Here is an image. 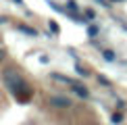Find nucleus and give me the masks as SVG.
Instances as JSON below:
<instances>
[{
	"mask_svg": "<svg viewBox=\"0 0 127 125\" xmlns=\"http://www.w3.org/2000/svg\"><path fill=\"white\" fill-rule=\"evenodd\" d=\"M4 56H6V50H4V48H0V62L4 61Z\"/></svg>",
	"mask_w": 127,
	"mask_h": 125,
	"instance_id": "ddd939ff",
	"label": "nucleus"
},
{
	"mask_svg": "<svg viewBox=\"0 0 127 125\" xmlns=\"http://www.w3.org/2000/svg\"><path fill=\"white\" fill-rule=\"evenodd\" d=\"M15 2H17V4H23V0H15Z\"/></svg>",
	"mask_w": 127,
	"mask_h": 125,
	"instance_id": "dca6fc26",
	"label": "nucleus"
},
{
	"mask_svg": "<svg viewBox=\"0 0 127 125\" xmlns=\"http://www.w3.org/2000/svg\"><path fill=\"white\" fill-rule=\"evenodd\" d=\"M50 29H52V31H54V33H59V25H56V23H54V21H50Z\"/></svg>",
	"mask_w": 127,
	"mask_h": 125,
	"instance_id": "9b49d317",
	"label": "nucleus"
},
{
	"mask_svg": "<svg viewBox=\"0 0 127 125\" xmlns=\"http://www.w3.org/2000/svg\"><path fill=\"white\" fill-rule=\"evenodd\" d=\"M102 54H104V59H106L108 62H113V61H115V52H113V50H104Z\"/></svg>",
	"mask_w": 127,
	"mask_h": 125,
	"instance_id": "1a4fd4ad",
	"label": "nucleus"
},
{
	"mask_svg": "<svg viewBox=\"0 0 127 125\" xmlns=\"http://www.w3.org/2000/svg\"><path fill=\"white\" fill-rule=\"evenodd\" d=\"M50 77H52V79H56V81H63V83H69V86H77V83L73 81L71 77H67V75H61V73H50Z\"/></svg>",
	"mask_w": 127,
	"mask_h": 125,
	"instance_id": "7ed1b4c3",
	"label": "nucleus"
},
{
	"mask_svg": "<svg viewBox=\"0 0 127 125\" xmlns=\"http://www.w3.org/2000/svg\"><path fill=\"white\" fill-rule=\"evenodd\" d=\"M4 21H6V19H4V17H0V23H4Z\"/></svg>",
	"mask_w": 127,
	"mask_h": 125,
	"instance_id": "f3484780",
	"label": "nucleus"
},
{
	"mask_svg": "<svg viewBox=\"0 0 127 125\" xmlns=\"http://www.w3.org/2000/svg\"><path fill=\"white\" fill-rule=\"evenodd\" d=\"M98 81H100V83H104V86H110V81L106 79V77H98Z\"/></svg>",
	"mask_w": 127,
	"mask_h": 125,
	"instance_id": "f8f14e48",
	"label": "nucleus"
},
{
	"mask_svg": "<svg viewBox=\"0 0 127 125\" xmlns=\"http://www.w3.org/2000/svg\"><path fill=\"white\" fill-rule=\"evenodd\" d=\"M110 121H113L115 125H121V123H123V115H121V113H115L113 117H110Z\"/></svg>",
	"mask_w": 127,
	"mask_h": 125,
	"instance_id": "423d86ee",
	"label": "nucleus"
},
{
	"mask_svg": "<svg viewBox=\"0 0 127 125\" xmlns=\"http://www.w3.org/2000/svg\"><path fill=\"white\" fill-rule=\"evenodd\" d=\"M73 92H75L77 96H81V98H88V96H90L88 88H86V86H81V83H77V86H73Z\"/></svg>",
	"mask_w": 127,
	"mask_h": 125,
	"instance_id": "20e7f679",
	"label": "nucleus"
},
{
	"mask_svg": "<svg viewBox=\"0 0 127 125\" xmlns=\"http://www.w3.org/2000/svg\"><path fill=\"white\" fill-rule=\"evenodd\" d=\"M67 8H69V13H75V10H77V2H75V0H69ZM67 8H65V13H67Z\"/></svg>",
	"mask_w": 127,
	"mask_h": 125,
	"instance_id": "0eeeda50",
	"label": "nucleus"
},
{
	"mask_svg": "<svg viewBox=\"0 0 127 125\" xmlns=\"http://www.w3.org/2000/svg\"><path fill=\"white\" fill-rule=\"evenodd\" d=\"M88 35H90V38H96V35H98V27H96V25H90V27H88Z\"/></svg>",
	"mask_w": 127,
	"mask_h": 125,
	"instance_id": "6e6552de",
	"label": "nucleus"
},
{
	"mask_svg": "<svg viewBox=\"0 0 127 125\" xmlns=\"http://www.w3.org/2000/svg\"><path fill=\"white\" fill-rule=\"evenodd\" d=\"M75 71H77V75H81V77H88V75H90V71H86L81 65H77V67H75Z\"/></svg>",
	"mask_w": 127,
	"mask_h": 125,
	"instance_id": "9d476101",
	"label": "nucleus"
},
{
	"mask_svg": "<svg viewBox=\"0 0 127 125\" xmlns=\"http://www.w3.org/2000/svg\"><path fill=\"white\" fill-rule=\"evenodd\" d=\"M86 17L88 19H94V10H86Z\"/></svg>",
	"mask_w": 127,
	"mask_h": 125,
	"instance_id": "4468645a",
	"label": "nucleus"
},
{
	"mask_svg": "<svg viewBox=\"0 0 127 125\" xmlns=\"http://www.w3.org/2000/svg\"><path fill=\"white\" fill-rule=\"evenodd\" d=\"M2 81H4V86L8 88V92L13 94L19 86H23L27 79L19 73V69H15V67H6V69L2 71Z\"/></svg>",
	"mask_w": 127,
	"mask_h": 125,
	"instance_id": "f257e3e1",
	"label": "nucleus"
},
{
	"mask_svg": "<svg viewBox=\"0 0 127 125\" xmlns=\"http://www.w3.org/2000/svg\"><path fill=\"white\" fill-rule=\"evenodd\" d=\"M96 2H100V4H104V6H108V4H106V0H96Z\"/></svg>",
	"mask_w": 127,
	"mask_h": 125,
	"instance_id": "2eb2a0df",
	"label": "nucleus"
},
{
	"mask_svg": "<svg viewBox=\"0 0 127 125\" xmlns=\"http://www.w3.org/2000/svg\"><path fill=\"white\" fill-rule=\"evenodd\" d=\"M48 104L52 108H69L71 106V98L69 96H63V94H54V96H50L48 98Z\"/></svg>",
	"mask_w": 127,
	"mask_h": 125,
	"instance_id": "f03ea898",
	"label": "nucleus"
},
{
	"mask_svg": "<svg viewBox=\"0 0 127 125\" xmlns=\"http://www.w3.org/2000/svg\"><path fill=\"white\" fill-rule=\"evenodd\" d=\"M17 29H19V31H23V33H27V35H31V38H35V35H38V29L27 27V25H17Z\"/></svg>",
	"mask_w": 127,
	"mask_h": 125,
	"instance_id": "39448f33",
	"label": "nucleus"
}]
</instances>
